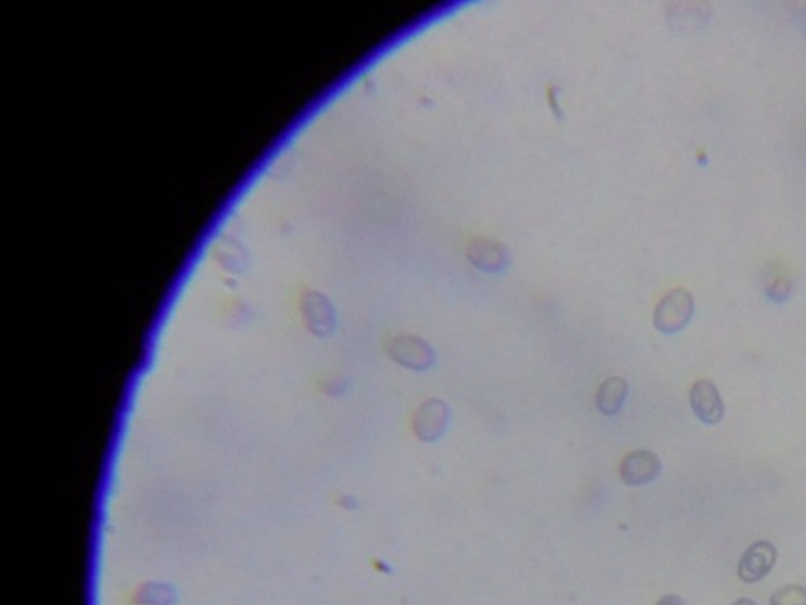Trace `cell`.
I'll list each match as a JSON object with an SVG mask.
<instances>
[{
    "mask_svg": "<svg viewBox=\"0 0 806 605\" xmlns=\"http://www.w3.org/2000/svg\"><path fill=\"white\" fill-rule=\"evenodd\" d=\"M694 312L695 301L692 293L684 288L669 289L655 307L653 325L663 334L681 333L694 317Z\"/></svg>",
    "mask_w": 806,
    "mask_h": 605,
    "instance_id": "cell-1",
    "label": "cell"
},
{
    "mask_svg": "<svg viewBox=\"0 0 806 605\" xmlns=\"http://www.w3.org/2000/svg\"><path fill=\"white\" fill-rule=\"evenodd\" d=\"M452 423V410L450 405L439 399L431 397L418 405L412 418V431L421 443H439L445 438Z\"/></svg>",
    "mask_w": 806,
    "mask_h": 605,
    "instance_id": "cell-2",
    "label": "cell"
},
{
    "mask_svg": "<svg viewBox=\"0 0 806 605\" xmlns=\"http://www.w3.org/2000/svg\"><path fill=\"white\" fill-rule=\"evenodd\" d=\"M387 352L400 367L413 372H428L436 365V352L426 339L415 334H399L391 339Z\"/></svg>",
    "mask_w": 806,
    "mask_h": 605,
    "instance_id": "cell-3",
    "label": "cell"
},
{
    "mask_svg": "<svg viewBox=\"0 0 806 605\" xmlns=\"http://www.w3.org/2000/svg\"><path fill=\"white\" fill-rule=\"evenodd\" d=\"M663 464L655 452L647 449L629 452L620 465V476L626 486H645L660 478Z\"/></svg>",
    "mask_w": 806,
    "mask_h": 605,
    "instance_id": "cell-4",
    "label": "cell"
},
{
    "mask_svg": "<svg viewBox=\"0 0 806 605\" xmlns=\"http://www.w3.org/2000/svg\"><path fill=\"white\" fill-rule=\"evenodd\" d=\"M466 259L484 273H502L510 265V252L502 242L478 236L466 246Z\"/></svg>",
    "mask_w": 806,
    "mask_h": 605,
    "instance_id": "cell-5",
    "label": "cell"
},
{
    "mask_svg": "<svg viewBox=\"0 0 806 605\" xmlns=\"http://www.w3.org/2000/svg\"><path fill=\"white\" fill-rule=\"evenodd\" d=\"M776 560V547L769 541H757L748 547L740 557L737 575L747 585H753V583L765 580L776 565Z\"/></svg>",
    "mask_w": 806,
    "mask_h": 605,
    "instance_id": "cell-6",
    "label": "cell"
},
{
    "mask_svg": "<svg viewBox=\"0 0 806 605\" xmlns=\"http://www.w3.org/2000/svg\"><path fill=\"white\" fill-rule=\"evenodd\" d=\"M690 407L695 417L705 425H716L724 418V402L716 384L710 380H698L689 393Z\"/></svg>",
    "mask_w": 806,
    "mask_h": 605,
    "instance_id": "cell-7",
    "label": "cell"
},
{
    "mask_svg": "<svg viewBox=\"0 0 806 605\" xmlns=\"http://www.w3.org/2000/svg\"><path fill=\"white\" fill-rule=\"evenodd\" d=\"M629 384L620 376H610L600 384L595 394V407L603 417H616L621 414L628 402Z\"/></svg>",
    "mask_w": 806,
    "mask_h": 605,
    "instance_id": "cell-8",
    "label": "cell"
},
{
    "mask_svg": "<svg viewBox=\"0 0 806 605\" xmlns=\"http://www.w3.org/2000/svg\"><path fill=\"white\" fill-rule=\"evenodd\" d=\"M769 605H806V588L789 585L777 589L771 596Z\"/></svg>",
    "mask_w": 806,
    "mask_h": 605,
    "instance_id": "cell-9",
    "label": "cell"
},
{
    "mask_svg": "<svg viewBox=\"0 0 806 605\" xmlns=\"http://www.w3.org/2000/svg\"><path fill=\"white\" fill-rule=\"evenodd\" d=\"M794 289V283L787 276H774L773 280L766 283V296L777 304L789 301L790 294Z\"/></svg>",
    "mask_w": 806,
    "mask_h": 605,
    "instance_id": "cell-10",
    "label": "cell"
},
{
    "mask_svg": "<svg viewBox=\"0 0 806 605\" xmlns=\"http://www.w3.org/2000/svg\"><path fill=\"white\" fill-rule=\"evenodd\" d=\"M657 605H686V604H684V601H682L681 597L669 594V596L661 597L660 601L657 602Z\"/></svg>",
    "mask_w": 806,
    "mask_h": 605,
    "instance_id": "cell-11",
    "label": "cell"
},
{
    "mask_svg": "<svg viewBox=\"0 0 806 605\" xmlns=\"http://www.w3.org/2000/svg\"><path fill=\"white\" fill-rule=\"evenodd\" d=\"M732 605H757V602L748 599V597H742V599H737L736 602H732Z\"/></svg>",
    "mask_w": 806,
    "mask_h": 605,
    "instance_id": "cell-12",
    "label": "cell"
}]
</instances>
